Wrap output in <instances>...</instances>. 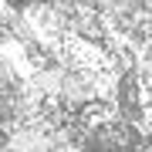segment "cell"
I'll use <instances>...</instances> for the list:
<instances>
[{
  "label": "cell",
  "mask_w": 152,
  "mask_h": 152,
  "mask_svg": "<svg viewBox=\"0 0 152 152\" xmlns=\"http://www.w3.org/2000/svg\"><path fill=\"white\" fill-rule=\"evenodd\" d=\"M20 81H24V78L17 75V71H14L10 64H7L4 58H0V91H10V88H17Z\"/></svg>",
  "instance_id": "obj_1"
},
{
  "label": "cell",
  "mask_w": 152,
  "mask_h": 152,
  "mask_svg": "<svg viewBox=\"0 0 152 152\" xmlns=\"http://www.w3.org/2000/svg\"><path fill=\"white\" fill-rule=\"evenodd\" d=\"M139 125L152 135V91H149V98H145V105H142V122H139Z\"/></svg>",
  "instance_id": "obj_2"
},
{
  "label": "cell",
  "mask_w": 152,
  "mask_h": 152,
  "mask_svg": "<svg viewBox=\"0 0 152 152\" xmlns=\"http://www.w3.org/2000/svg\"><path fill=\"white\" fill-rule=\"evenodd\" d=\"M58 152H91V149H88L81 139H71V142H64V145H61Z\"/></svg>",
  "instance_id": "obj_3"
}]
</instances>
